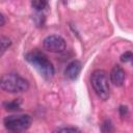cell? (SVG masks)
Returning a JSON list of instances; mask_svg holds the SVG:
<instances>
[{
	"mask_svg": "<svg viewBox=\"0 0 133 133\" xmlns=\"http://www.w3.org/2000/svg\"><path fill=\"white\" fill-rule=\"evenodd\" d=\"M91 86L97 96L102 100H107L110 95V86L108 81V75L104 70H96L90 77Z\"/></svg>",
	"mask_w": 133,
	"mask_h": 133,
	"instance_id": "3957f363",
	"label": "cell"
},
{
	"mask_svg": "<svg viewBox=\"0 0 133 133\" xmlns=\"http://www.w3.org/2000/svg\"><path fill=\"white\" fill-rule=\"evenodd\" d=\"M3 123L10 133H23L30 128L32 119L28 114L8 115L3 119Z\"/></svg>",
	"mask_w": 133,
	"mask_h": 133,
	"instance_id": "277c9868",
	"label": "cell"
},
{
	"mask_svg": "<svg viewBox=\"0 0 133 133\" xmlns=\"http://www.w3.org/2000/svg\"><path fill=\"white\" fill-rule=\"evenodd\" d=\"M43 46L46 50H48L50 52L59 53L65 49V41L60 35L52 34V35L47 36L43 41Z\"/></svg>",
	"mask_w": 133,
	"mask_h": 133,
	"instance_id": "5b68a950",
	"label": "cell"
},
{
	"mask_svg": "<svg viewBox=\"0 0 133 133\" xmlns=\"http://www.w3.org/2000/svg\"><path fill=\"white\" fill-rule=\"evenodd\" d=\"M121 61L124 63H130L133 65V52H125L121 56Z\"/></svg>",
	"mask_w": 133,
	"mask_h": 133,
	"instance_id": "30bf717a",
	"label": "cell"
},
{
	"mask_svg": "<svg viewBox=\"0 0 133 133\" xmlns=\"http://www.w3.org/2000/svg\"><path fill=\"white\" fill-rule=\"evenodd\" d=\"M53 133H80V131L75 127H61L56 129Z\"/></svg>",
	"mask_w": 133,
	"mask_h": 133,
	"instance_id": "8fae6325",
	"label": "cell"
},
{
	"mask_svg": "<svg viewBox=\"0 0 133 133\" xmlns=\"http://www.w3.org/2000/svg\"><path fill=\"white\" fill-rule=\"evenodd\" d=\"M1 88L7 92H24L29 88V82L18 74H5L1 78Z\"/></svg>",
	"mask_w": 133,
	"mask_h": 133,
	"instance_id": "7a4b0ae2",
	"label": "cell"
},
{
	"mask_svg": "<svg viewBox=\"0 0 133 133\" xmlns=\"http://www.w3.org/2000/svg\"><path fill=\"white\" fill-rule=\"evenodd\" d=\"M10 44H11V42H10V39L8 37H6L4 35L1 36V55L8 49V47L10 46Z\"/></svg>",
	"mask_w": 133,
	"mask_h": 133,
	"instance_id": "7c38bea8",
	"label": "cell"
},
{
	"mask_svg": "<svg viewBox=\"0 0 133 133\" xmlns=\"http://www.w3.org/2000/svg\"><path fill=\"white\" fill-rule=\"evenodd\" d=\"M81 62L79 60H73L72 62H70L68 65H66V69L64 71V75L66 78H69L70 80H75L80 72H81Z\"/></svg>",
	"mask_w": 133,
	"mask_h": 133,
	"instance_id": "52a82bcc",
	"label": "cell"
},
{
	"mask_svg": "<svg viewBox=\"0 0 133 133\" xmlns=\"http://www.w3.org/2000/svg\"><path fill=\"white\" fill-rule=\"evenodd\" d=\"M26 60L46 79H50L54 75V66L52 62L48 59V57L41 52L39 50L35 49L33 51H30L25 56Z\"/></svg>",
	"mask_w": 133,
	"mask_h": 133,
	"instance_id": "6da1fadb",
	"label": "cell"
},
{
	"mask_svg": "<svg viewBox=\"0 0 133 133\" xmlns=\"http://www.w3.org/2000/svg\"><path fill=\"white\" fill-rule=\"evenodd\" d=\"M31 5L35 10L41 11V10H44L45 8L48 7V2L45 0H35V1L31 2Z\"/></svg>",
	"mask_w": 133,
	"mask_h": 133,
	"instance_id": "9c48e42d",
	"label": "cell"
},
{
	"mask_svg": "<svg viewBox=\"0 0 133 133\" xmlns=\"http://www.w3.org/2000/svg\"><path fill=\"white\" fill-rule=\"evenodd\" d=\"M0 19H1V23H0V25L3 26V25H4V16H3L2 14L0 15Z\"/></svg>",
	"mask_w": 133,
	"mask_h": 133,
	"instance_id": "4fadbf2b",
	"label": "cell"
},
{
	"mask_svg": "<svg viewBox=\"0 0 133 133\" xmlns=\"http://www.w3.org/2000/svg\"><path fill=\"white\" fill-rule=\"evenodd\" d=\"M20 105H21V101L18 100H14L10 102H5L3 104L4 108L6 110H10V111H15V110H19L20 109Z\"/></svg>",
	"mask_w": 133,
	"mask_h": 133,
	"instance_id": "ba28073f",
	"label": "cell"
},
{
	"mask_svg": "<svg viewBox=\"0 0 133 133\" xmlns=\"http://www.w3.org/2000/svg\"><path fill=\"white\" fill-rule=\"evenodd\" d=\"M125 78H126V74L124 69L118 64L114 65L110 72V80L113 83V85L122 86L125 81Z\"/></svg>",
	"mask_w": 133,
	"mask_h": 133,
	"instance_id": "8992f818",
	"label": "cell"
}]
</instances>
